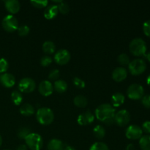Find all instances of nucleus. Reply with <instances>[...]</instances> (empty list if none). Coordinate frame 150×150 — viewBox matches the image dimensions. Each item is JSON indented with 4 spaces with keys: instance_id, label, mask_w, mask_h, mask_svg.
I'll return each instance as SVG.
<instances>
[{
    "instance_id": "obj_38",
    "label": "nucleus",
    "mask_w": 150,
    "mask_h": 150,
    "mask_svg": "<svg viewBox=\"0 0 150 150\" xmlns=\"http://www.w3.org/2000/svg\"><path fill=\"white\" fill-rule=\"evenodd\" d=\"M143 31L145 35L150 38V20L146 21L144 23Z\"/></svg>"
},
{
    "instance_id": "obj_22",
    "label": "nucleus",
    "mask_w": 150,
    "mask_h": 150,
    "mask_svg": "<svg viewBox=\"0 0 150 150\" xmlns=\"http://www.w3.org/2000/svg\"><path fill=\"white\" fill-rule=\"evenodd\" d=\"M67 89V83L64 80H57L54 82V89L59 93H63Z\"/></svg>"
},
{
    "instance_id": "obj_21",
    "label": "nucleus",
    "mask_w": 150,
    "mask_h": 150,
    "mask_svg": "<svg viewBox=\"0 0 150 150\" xmlns=\"http://www.w3.org/2000/svg\"><path fill=\"white\" fill-rule=\"evenodd\" d=\"M42 51L47 54H52L56 51V45L52 41H45L42 44Z\"/></svg>"
},
{
    "instance_id": "obj_2",
    "label": "nucleus",
    "mask_w": 150,
    "mask_h": 150,
    "mask_svg": "<svg viewBox=\"0 0 150 150\" xmlns=\"http://www.w3.org/2000/svg\"><path fill=\"white\" fill-rule=\"evenodd\" d=\"M36 118L40 124L42 125H48L54 121V114L51 109L46 107H42L37 111Z\"/></svg>"
},
{
    "instance_id": "obj_28",
    "label": "nucleus",
    "mask_w": 150,
    "mask_h": 150,
    "mask_svg": "<svg viewBox=\"0 0 150 150\" xmlns=\"http://www.w3.org/2000/svg\"><path fill=\"white\" fill-rule=\"evenodd\" d=\"M31 133L30 130L26 127H23L18 131V136L21 139H26V138Z\"/></svg>"
},
{
    "instance_id": "obj_46",
    "label": "nucleus",
    "mask_w": 150,
    "mask_h": 150,
    "mask_svg": "<svg viewBox=\"0 0 150 150\" xmlns=\"http://www.w3.org/2000/svg\"><path fill=\"white\" fill-rule=\"evenodd\" d=\"M4 150H10V149H4Z\"/></svg>"
},
{
    "instance_id": "obj_26",
    "label": "nucleus",
    "mask_w": 150,
    "mask_h": 150,
    "mask_svg": "<svg viewBox=\"0 0 150 150\" xmlns=\"http://www.w3.org/2000/svg\"><path fill=\"white\" fill-rule=\"evenodd\" d=\"M93 133L98 139H102L105 136V130L102 125H97L93 130Z\"/></svg>"
},
{
    "instance_id": "obj_45",
    "label": "nucleus",
    "mask_w": 150,
    "mask_h": 150,
    "mask_svg": "<svg viewBox=\"0 0 150 150\" xmlns=\"http://www.w3.org/2000/svg\"><path fill=\"white\" fill-rule=\"evenodd\" d=\"M1 144H2V138H1V135H0V146H1Z\"/></svg>"
},
{
    "instance_id": "obj_15",
    "label": "nucleus",
    "mask_w": 150,
    "mask_h": 150,
    "mask_svg": "<svg viewBox=\"0 0 150 150\" xmlns=\"http://www.w3.org/2000/svg\"><path fill=\"white\" fill-rule=\"evenodd\" d=\"M0 82L5 87L10 88L13 87L16 83V79L11 73H5L0 76Z\"/></svg>"
},
{
    "instance_id": "obj_4",
    "label": "nucleus",
    "mask_w": 150,
    "mask_h": 150,
    "mask_svg": "<svg viewBox=\"0 0 150 150\" xmlns=\"http://www.w3.org/2000/svg\"><path fill=\"white\" fill-rule=\"evenodd\" d=\"M26 146L31 150H40L43 146V140L38 133H31L25 139Z\"/></svg>"
},
{
    "instance_id": "obj_14",
    "label": "nucleus",
    "mask_w": 150,
    "mask_h": 150,
    "mask_svg": "<svg viewBox=\"0 0 150 150\" xmlns=\"http://www.w3.org/2000/svg\"><path fill=\"white\" fill-rule=\"evenodd\" d=\"M127 76V71L125 67H119L114 70L112 73V79L116 82H121L124 81Z\"/></svg>"
},
{
    "instance_id": "obj_3",
    "label": "nucleus",
    "mask_w": 150,
    "mask_h": 150,
    "mask_svg": "<svg viewBox=\"0 0 150 150\" xmlns=\"http://www.w3.org/2000/svg\"><path fill=\"white\" fill-rule=\"evenodd\" d=\"M129 50L133 55L136 57L144 56L146 53V45L142 38H135L129 45Z\"/></svg>"
},
{
    "instance_id": "obj_34",
    "label": "nucleus",
    "mask_w": 150,
    "mask_h": 150,
    "mask_svg": "<svg viewBox=\"0 0 150 150\" xmlns=\"http://www.w3.org/2000/svg\"><path fill=\"white\" fill-rule=\"evenodd\" d=\"M40 64L43 67H47V66L49 65L51 62H52V59L49 56H44L42 58L40 59Z\"/></svg>"
},
{
    "instance_id": "obj_44",
    "label": "nucleus",
    "mask_w": 150,
    "mask_h": 150,
    "mask_svg": "<svg viewBox=\"0 0 150 150\" xmlns=\"http://www.w3.org/2000/svg\"><path fill=\"white\" fill-rule=\"evenodd\" d=\"M146 83H147V84L150 86V75L148 76L147 79H146Z\"/></svg>"
},
{
    "instance_id": "obj_43",
    "label": "nucleus",
    "mask_w": 150,
    "mask_h": 150,
    "mask_svg": "<svg viewBox=\"0 0 150 150\" xmlns=\"http://www.w3.org/2000/svg\"><path fill=\"white\" fill-rule=\"evenodd\" d=\"M64 150H76V149L71 146H67L64 148Z\"/></svg>"
},
{
    "instance_id": "obj_16",
    "label": "nucleus",
    "mask_w": 150,
    "mask_h": 150,
    "mask_svg": "<svg viewBox=\"0 0 150 150\" xmlns=\"http://www.w3.org/2000/svg\"><path fill=\"white\" fill-rule=\"evenodd\" d=\"M5 8L11 14H16L20 10V3L17 0H7L4 1Z\"/></svg>"
},
{
    "instance_id": "obj_10",
    "label": "nucleus",
    "mask_w": 150,
    "mask_h": 150,
    "mask_svg": "<svg viewBox=\"0 0 150 150\" xmlns=\"http://www.w3.org/2000/svg\"><path fill=\"white\" fill-rule=\"evenodd\" d=\"M143 135V130L142 127L136 125H130L125 131L126 137L130 140H137L140 139Z\"/></svg>"
},
{
    "instance_id": "obj_41",
    "label": "nucleus",
    "mask_w": 150,
    "mask_h": 150,
    "mask_svg": "<svg viewBox=\"0 0 150 150\" xmlns=\"http://www.w3.org/2000/svg\"><path fill=\"white\" fill-rule=\"evenodd\" d=\"M125 150H136V149H135V146L133 144H130L127 145Z\"/></svg>"
},
{
    "instance_id": "obj_12",
    "label": "nucleus",
    "mask_w": 150,
    "mask_h": 150,
    "mask_svg": "<svg viewBox=\"0 0 150 150\" xmlns=\"http://www.w3.org/2000/svg\"><path fill=\"white\" fill-rule=\"evenodd\" d=\"M39 92L42 96L48 97L53 93L54 86L49 81H42L39 84Z\"/></svg>"
},
{
    "instance_id": "obj_20",
    "label": "nucleus",
    "mask_w": 150,
    "mask_h": 150,
    "mask_svg": "<svg viewBox=\"0 0 150 150\" xmlns=\"http://www.w3.org/2000/svg\"><path fill=\"white\" fill-rule=\"evenodd\" d=\"M20 113L25 117H30L35 113V108L31 104H23L20 108Z\"/></svg>"
},
{
    "instance_id": "obj_19",
    "label": "nucleus",
    "mask_w": 150,
    "mask_h": 150,
    "mask_svg": "<svg viewBox=\"0 0 150 150\" xmlns=\"http://www.w3.org/2000/svg\"><path fill=\"white\" fill-rule=\"evenodd\" d=\"M48 150H64V144L59 139H51L47 145Z\"/></svg>"
},
{
    "instance_id": "obj_27",
    "label": "nucleus",
    "mask_w": 150,
    "mask_h": 150,
    "mask_svg": "<svg viewBox=\"0 0 150 150\" xmlns=\"http://www.w3.org/2000/svg\"><path fill=\"white\" fill-rule=\"evenodd\" d=\"M89 150H110L108 146H107L106 144L103 143V142H95V144L91 146Z\"/></svg>"
},
{
    "instance_id": "obj_36",
    "label": "nucleus",
    "mask_w": 150,
    "mask_h": 150,
    "mask_svg": "<svg viewBox=\"0 0 150 150\" xmlns=\"http://www.w3.org/2000/svg\"><path fill=\"white\" fill-rule=\"evenodd\" d=\"M59 76H60L59 70H57V69H54V70H53L52 71L50 72L49 75H48V79H49L50 80L57 81V79L59 78Z\"/></svg>"
},
{
    "instance_id": "obj_1",
    "label": "nucleus",
    "mask_w": 150,
    "mask_h": 150,
    "mask_svg": "<svg viewBox=\"0 0 150 150\" xmlns=\"http://www.w3.org/2000/svg\"><path fill=\"white\" fill-rule=\"evenodd\" d=\"M115 108L111 104H101L95 110V116L99 121L107 125H111L114 123Z\"/></svg>"
},
{
    "instance_id": "obj_23",
    "label": "nucleus",
    "mask_w": 150,
    "mask_h": 150,
    "mask_svg": "<svg viewBox=\"0 0 150 150\" xmlns=\"http://www.w3.org/2000/svg\"><path fill=\"white\" fill-rule=\"evenodd\" d=\"M139 146L142 150H150V136H142L139 139Z\"/></svg>"
},
{
    "instance_id": "obj_40",
    "label": "nucleus",
    "mask_w": 150,
    "mask_h": 150,
    "mask_svg": "<svg viewBox=\"0 0 150 150\" xmlns=\"http://www.w3.org/2000/svg\"><path fill=\"white\" fill-rule=\"evenodd\" d=\"M16 150H27V146L25 144H21L20 146H18Z\"/></svg>"
},
{
    "instance_id": "obj_42",
    "label": "nucleus",
    "mask_w": 150,
    "mask_h": 150,
    "mask_svg": "<svg viewBox=\"0 0 150 150\" xmlns=\"http://www.w3.org/2000/svg\"><path fill=\"white\" fill-rule=\"evenodd\" d=\"M144 57L145 58H146V59H147L148 61H149L150 62V51H149V52H148V53H146V54H145V55L144 56Z\"/></svg>"
},
{
    "instance_id": "obj_33",
    "label": "nucleus",
    "mask_w": 150,
    "mask_h": 150,
    "mask_svg": "<svg viewBox=\"0 0 150 150\" xmlns=\"http://www.w3.org/2000/svg\"><path fill=\"white\" fill-rule=\"evenodd\" d=\"M9 67L8 62L4 58L0 59V73H5Z\"/></svg>"
},
{
    "instance_id": "obj_35",
    "label": "nucleus",
    "mask_w": 150,
    "mask_h": 150,
    "mask_svg": "<svg viewBox=\"0 0 150 150\" xmlns=\"http://www.w3.org/2000/svg\"><path fill=\"white\" fill-rule=\"evenodd\" d=\"M73 83H74L76 87L79 88V89H83V88L85 87V85H86L85 82L79 77H75L73 79Z\"/></svg>"
},
{
    "instance_id": "obj_7",
    "label": "nucleus",
    "mask_w": 150,
    "mask_h": 150,
    "mask_svg": "<svg viewBox=\"0 0 150 150\" xmlns=\"http://www.w3.org/2000/svg\"><path fill=\"white\" fill-rule=\"evenodd\" d=\"M3 29L8 32H13L18 28V21L13 15H7L3 18L1 22Z\"/></svg>"
},
{
    "instance_id": "obj_6",
    "label": "nucleus",
    "mask_w": 150,
    "mask_h": 150,
    "mask_svg": "<svg viewBox=\"0 0 150 150\" xmlns=\"http://www.w3.org/2000/svg\"><path fill=\"white\" fill-rule=\"evenodd\" d=\"M127 96L131 100H140L144 95V89L142 85L139 83H133L129 87L127 90Z\"/></svg>"
},
{
    "instance_id": "obj_29",
    "label": "nucleus",
    "mask_w": 150,
    "mask_h": 150,
    "mask_svg": "<svg viewBox=\"0 0 150 150\" xmlns=\"http://www.w3.org/2000/svg\"><path fill=\"white\" fill-rule=\"evenodd\" d=\"M117 59H118L119 63H120V64H122V66L128 65L130 62V58H129V57L127 56V54H120L118 58H117Z\"/></svg>"
},
{
    "instance_id": "obj_39",
    "label": "nucleus",
    "mask_w": 150,
    "mask_h": 150,
    "mask_svg": "<svg viewBox=\"0 0 150 150\" xmlns=\"http://www.w3.org/2000/svg\"><path fill=\"white\" fill-rule=\"evenodd\" d=\"M142 130L146 133H150V121H146L142 125Z\"/></svg>"
},
{
    "instance_id": "obj_5",
    "label": "nucleus",
    "mask_w": 150,
    "mask_h": 150,
    "mask_svg": "<svg viewBox=\"0 0 150 150\" xmlns=\"http://www.w3.org/2000/svg\"><path fill=\"white\" fill-rule=\"evenodd\" d=\"M146 69V64L142 59H136L128 64V70L133 76H139L144 73Z\"/></svg>"
},
{
    "instance_id": "obj_24",
    "label": "nucleus",
    "mask_w": 150,
    "mask_h": 150,
    "mask_svg": "<svg viewBox=\"0 0 150 150\" xmlns=\"http://www.w3.org/2000/svg\"><path fill=\"white\" fill-rule=\"evenodd\" d=\"M73 103H74L75 105L79 108H85L87 105L88 101L86 97L83 95H77L76 97H75Z\"/></svg>"
},
{
    "instance_id": "obj_17",
    "label": "nucleus",
    "mask_w": 150,
    "mask_h": 150,
    "mask_svg": "<svg viewBox=\"0 0 150 150\" xmlns=\"http://www.w3.org/2000/svg\"><path fill=\"white\" fill-rule=\"evenodd\" d=\"M58 6L57 4H51L48 6L44 11V16L46 19H53L58 14Z\"/></svg>"
},
{
    "instance_id": "obj_11",
    "label": "nucleus",
    "mask_w": 150,
    "mask_h": 150,
    "mask_svg": "<svg viewBox=\"0 0 150 150\" xmlns=\"http://www.w3.org/2000/svg\"><path fill=\"white\" fill-rule=\"evenodd\" d=\"M54 60L59 65L67 64L70 60V54L67 50L60 49L54 55Z\"/></svg>"
},
{
    "instance_id": "obj_18",
    "label": "nucleus",
    "mask_w": 150,
    "mask_h": 150,
    "mask_svg": "<svg viewBox=\"0 0 150 150\" xmlns=\"http://www.w3.org/2000/svg\"><path fill=\"white\" fill-rule=\"evenodd\" d=\"M125 100V98L122 93L116 92L111 96V103H112L114 108V107H119L124 103Z\"/></svg>"
},
{
    "instance_id": "obj_8",
    "label": "nucleus",
    "mask_w": 150,
    "mask_h": 150,
    "mask_svg": "<svg viewBox=\"0 0 150 150\" xmlns=\"http://www.w3.org/2000/svg\"><path fill=\"white\" fill-rule=\"evenodd\" d=\"M36 88L35 81L31 78H23L19 81L18 89L21 92L31 93Z\"/></svg>"
},
{
    "instance_id": "obj_37",
    "label": "nucleus",
    "mask_w": 150,
    "mask_h": 150,
    "mask_svg": "<svg viewBox=\"0 0 150 150\" xmlns=\"http://www.w3.org/2000/svg\"><path fill=\"white\" fill-rule=\"evenodd\" d=\"M142 103L145 108H150V95H144L142 98Z\"/></svg>"
},
{
    "instance_id": "obj_32",
    "label": "nucleus",
    "mask_w": 150,
    "mask_h": 150,
    "mask_svg": "<svg viewBox=\"0 0 150 150\" xmlns=\"http://www.w3.org/2000/svg\"><path fill=\"white\" fill-rule=\"evenodd\" d=\"M29 31H30V29L28 26L26 25H23V26H21L20 27L18 28V35L20 36L25 37L26 35H29Z\"/></svg>"
},
{
    "instance_id": "obj_25",
    "label": "nucleus",
    "mask_w": 150,
    "mask_h": 150,
    "mask_svg": "<svg viewBox=\"0 0 150 150\" xmlns=\"http://www.w3.org/2000/svg\"><path fill=\"white\" fill-rule=\"evenodd\" d=\"M11 99L13 100V103L16 105H21L23 100V96L20 91L15 90L11 94Z\"/></svg>"
},
{
    "instance_id": "obj_30",
    "label": "nucleus",
    "mask_w": 150,
    "mask_h": 150,
    "mask_svg": "<svg viewBox=\"0 0 150 150\" xmlns=\"http://www.w3.org/2000/svg\"><path fill=\"white\" fill-rule=\"evenodd\" d=\"M31 4L34 6V7H37V8H43L48 5V1L47 0H34V1H30Z\"/></svg>"
},
{
    "instance_id": "obj_9",
    "label": "nucleus",
    "mask_w": 150,
    "mask_h": 150,
    "mask_svg": "<svg viewBox=\"0 0 150 150\" xmlns=\"http://www.w3.org/2000/svg\"><path fill=\"white\" fill-rule=\"evenodd\" d=\"M130 121V113L125 109L119 111L115 114L114 117V122L120 127H125L127 125Z\"/></svg>"
},
{
    "instance_id": "obj_13",
    "label": "nucleus",
    "mask_w": 150,
    "mask_h": 150,
    "mask_svg": "<svg viewBox=\"0 0 150 150\" xmlns=\"http://www.w3.org/2000/svg\"><path fill=\"white\" fill-rule=\"evenodd\" d=\"M94 120H95V117H94L93 114L89 111H87L79 116L77 122L80 125L85 126L92 123Z\"/></svg>"
},
{
    "instance_id": "obj_31",
    "label": "nucleus",
    "mask_w": 150,
    "mask_h": 150,
    "mask_svg": "<svg viewBox=\"0 0 150 150\" xmlns=\"http://www.w3.org/2000/svg\"><path fill=\"white\" fill-rule=\"evenodd\" d=\"M57 6H58L59 12H60L62 14H67L70 12V7L67 3L64 2V1L59 4Z\"/></svg>"
}]
</instances>
